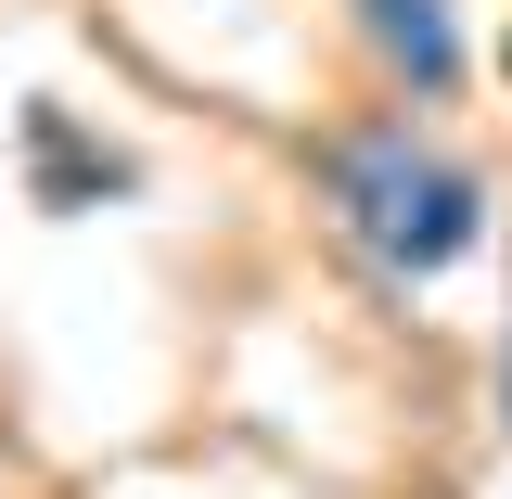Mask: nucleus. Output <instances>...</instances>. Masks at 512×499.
I'll list each match as a JSON object with an SVG mask.
<instances>
[{"label": "nucleus", "instance_id": "3", "mask_svg": "<svg viewBox=\"0 0 512 499\" xmlns=\"http://www.w3.org/2000/svg\"><path fill=\"white\" fill-rule=\"evenodd\" d=\"M26 141H39V192H52V205H77V192H128V167H116V154H77V128H64L52 103L26 116Z\"/></svg>", "mask_w": 512, "mask_h": 499}, {"label": "nucleus", "instance_id": "1", "mask_svg": "<svg viewBox=\"0 0 512 499\" xmlns=\"http://www.w3.org/2000/svg\"><path fill=\"white\" fill-rule=\"evenodd\" d=\"M333 192H346L359 244H372L397 282H436V269H461V256L487 244L474 167H448L436 141H410V128H359V141L333 154Z\"/></svg>", "mask_w": 512, "mask_h": 499}, {"label": "nucleus", "instance_id": "4", "mask_svg": "<svg viewBox=\"0 0 512 499\" xmlns=\"http://www.w3.org/2000/svg\"><path fill=\"white\" fill-rule=\"evenodd\" d=\"M500 410H512V359H500Z\"/></svg>", "mask_w": 512, "mask_h": 499}, {"label": "nucleus", "instance_id": "2", "mask_svg": "<svg viewBox=\"0 0 512 499\" xmlns=\"http://www.w3.org/2000/svg\"><path fill=\"white\" fill-rule=\"evenodd\" d=\"M359 26H372V52L436 103L448 77H461V26H448V0H359Z\"/></svg>", "mask_w": 512, "mask_h": 499}]
</instances>
